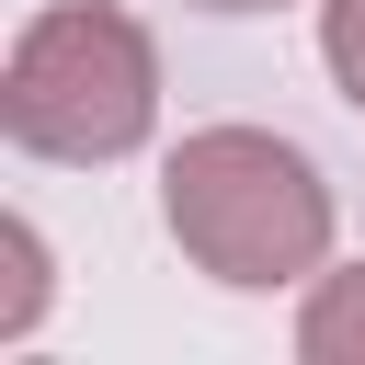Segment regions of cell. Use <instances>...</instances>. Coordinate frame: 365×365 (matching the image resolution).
<instances>
[{"label": "cell", "instance_id": "1", "mask_svg": "<svg viewBox=\"0 0 365 365\" xmlns=\"http://www.w3.org/2000/svg\"><path fill=\"white\" fill-rule=\"evenodd\" d=\"M160 217H171L182 262L240 285V297L308 285L331 262V182L274 125H194L160 171Z\"/></svg>", "mask_w": 365, "mask_h": 365}, {"label": "cell", "instance_id": "2", "mask_svg": "<svg viewBox=\"0 0 365 365\" xmlns=\"http://www.w3.org/2000/svg\"><path fill=\"white\" fill-rule=\"evenodd\" d=\"M160 125V46L137 11L114 0H46L11 57H0V137L23 160H68V171H103V160H137Z\"/></svg>", "mask_w": 365, "mask_h": 365}, {"label": "cell", "instance_id": "3", "mask_svg": "<svg viewBox=\"0 0 365 365\" xmlns=\"http://www.w3.org/2000/svg\"><path fill=\"white\" fill-rule=\"evenodd\" d=\"M297 365H365V262H319V274H308Z\"/></svg>", "mask_w": 365, "mask_h": 365}, {"label": "cell", "instance_id": "4", "mask_svg": "<svg viewBox=\"0 0 365 365\" xmlns=\"http://www.w3.org/2000/svg\"><path fill=\"white\" fill-rule=\"evenodd\" d=\"M46 319V240L34 217H0V342H23Z\"/></svg>", "mask_w": 365, "mask_h": 365}, {"label": "cell", "instance_id": "5", "mask_svg": "<svg viewBox=\"0 0 365 365\" xmlns=\"http://www.w3.org/2000/svg\"><path fill=\"white\" fill-rule=\"evenodd\" d=\"M319 68H331V91L365 114V0H319Z\"/></svg>", "mask_w": 365, "mask_h": 365}, {"label": "cell", "instance_id": "6", "mask_svg": "<svg viewBox=\"0 0 365 365\" xmlns=\"http://www.w3.org/2000/svg\"><path fill=\"white\" fill-rule=\"evenodd\" d=\"M194 11H228V23H240V11H274V0H194Z\"/></svg>", "mask_w": 365, "mask_h": 365}]
</instances>
